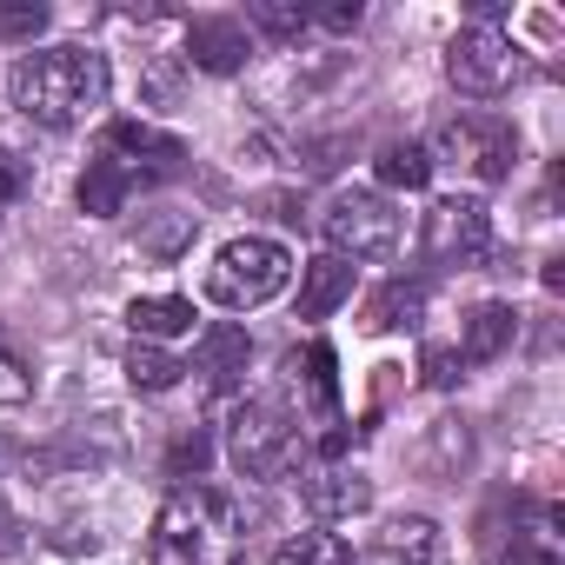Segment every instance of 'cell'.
Returning <instances> with one entry per match:
<instances>
[{
	"instance_id": "1",
	"label": "cell",
	"mask_w": 565,
	"mask_h": 565,
	"mask_svg": "<svg viewBox=\"0 0 565 565\" xmlns=\"http://www.w3.org/2000/svg\"><path fill=\"white\" fill-rule=\"evenodd\" d=\"M8 94H14V107H21L34 127L67 134V127H81V120H94V114L107 107V94H114V67H107V54L67 41V47L21 54L14 74H8Z\"/></svg>"
},
{
	"instance_id": "2",
	"label": "cell",
	"mask_w": 565,
	"mask_h": 565,
	"mask_svg": "<svg viewBox=\"0 0 565 565\" xmlns=\"http://www.w3.org/2000/svg\"><path fill=\"white\" fill-rule=\"evenodd\" d=\"M160 558L167 565H246V519L213 486H173L160 505Z\"/></svg>"
},
{
	"instance_id": "3",
	"label": "cell",
	"mask_w": 565,
	"mask_h": 565,
	"mask_svg": "<svg viewBox=\"0 0 565 565\" xmlns=\"http://www.w3.org/2000/svg\"><path fill=\"white\" fill-rule=\"evenodd\" d=\"M287 279H294V253L279 246V239L246 233V239H226L213 253V266H206V300L226 307V313H253L273 294H287Z\"/></svg>"
},
{
	"instance_id": "4",
	"label": "cell",
	"mask_w": 565,
	"mask_h": 565,
	"mask_svg": "<svg viewBox=\"0 0 565 565\" xmlns=\"http://www.w3.org/2000/svg\"><path fill=\"white\" fill-rule=\"evenodd\" d=\"M226 452L246 479H294L300 459H307V439L294 433V419L266 406V399H246L233 406V426H226Z\"/></svg>"
},
{
	"instance_id": "5",
	"label": "cell",
	"mask_w": 565,
	"mask_h": 565,
	"mask_svg": "<svg viewBox=\"0 0 565 565\" xmlns=\"http://www.w3.org/2000/svg\"><path fill=\"white\" fill-rule=\"evenodd\" d=\"M320 233H327V246H333V259H386L393 246H399V213H393V200L386 193H340L327 213H320Z\"/></svg>"
},
{
	"instance_id": "6",
	"label": "cell",
	"mask_w": 565,
	"mask_h": 565,
	"mask_svg": "<svg viewBox=\"0 0 565 565\" xmlns=\"http://www.w3.org/2000/svg\"><path fill=\"white\" fill-rule=\"evenodd\" d=\"M446 81L466 100H492V94H505L519 81V47L499 28H459L452 47H446Z\"/></svg>"
},
{
	"instance_id": "7",
	"label": "cell",
	"mask_w": 565,
	"mask_h": 565,
	"mask_svg": "<svg viewBox=\"0 0 565 565\" xmlns=\"http://www.w3.org/2000/svg\"><path fill=\"white\" fill-rule=\"evenodd\" d=\"M439 153H446L452 167H466L479 186H499V180H512L519 134H512V120H492V114H459V120H446V127H439Z\"/></svg>"
},
{
	"instance_id": "8",
	"label": "cell",
	"mask_w": 565,
	"mask_h": 565,
	"mask_svg": "<svg viewBox=\"0 0 565 565\" xmlns=\"http://www.w3.org/2000/svg\"><path fill=\"white\" fill-rule=\"evenodd\" d=\"M419 246H426L433 266H452V273L486 266V259H492V213H486V200H459V193L439 200V206L426 213Z\"/></svg>"
},
{
	"instance_id": "9",
	"label": "cell",
	"mask_w": 565,
	"mask_h": 565,
	"mask_svg": "<svg viewBox=\"0 0 565 565\" xmlns=\"http://www.w3.org/2000/svg\"><path fill=\"white\" fill-rule=\"evenodd\" d=\"M100 153L120 160L140 186H147V180H173V173L186 167V140H173V134H160V127H147V120H114V127L100 134Z\"/></svg>"
},
{
	"instance_id": "10",
	"label": "cell",
	"mask_w": 565,
	"mask_h": 565,
	"mask_svg": "<svg viewBox=\"0 0 565 565\" xmlns=\"http://www.w3.org/2000/svg\"><path fill=\"white\" fill-rule=\"evenodd\" d=\"M246 366H253V340H246V327L213 320V327L200 333V347H193V366H186V373H200V386H206L213 399H226V393H239V386H246Z\"/></svg>"
},
{
	"instance_id": "11",
	"label": "cell",
	"mask_w": 565,
	"mask_h": 565,
	"mask_svg": "<svg viewBox=\"0 0 565 565\" xmlns=\"http://www.w3.org/2000/svg\"><path fill=\"white\" fill-rule=\"evenodd\" d=\"M186 61L200 67V74H239L246 61H253V34H246V21H233V14H200L193 28H186Z\"/></svg>"
},
{
	"instance_id": "12",
	"label": "cell",
	"mask_w": 565,
	"mask_h": 565,
	"mask_svg": "<svg viewBox=\"0 0 565 565\" xmlns=\"http://www.w3.org/2000/svg\"><path fill=\"white\" fill-rule=\"evenodd\" d=\"M366 505H373V479H366V472H353V466H320V472H307V512H313L320 525L360 519Z\"/></svg>"
},
{
	"instance_id": "13",
	"label": "cell",
	"mask_w": 565,
	"mask_h": 565,
	"mask_svg": "<svg viewBox=\"0 0 565 565\" xmlns=\"http://www.w3.org/2000/svg\"><path fill=\"white\" fill-rule=\"evenodd\" d=\"M360 320H366V333L419 327V320H426V287H419V279H386V287H373V294H366Z\"/></svg>"
},
{
	"instance_id": "14",
	"label": "cell",
	"mask_w": 565,
	"mask_h": 565,
	"mask_svg": "<svg viewBox=\"0 0 565 565\" xmlns=\"http://www.w3.org/2000/svg\"><path fill=\"white\" fill-rule=\"evenodd\" d=\"M512 333H519V313H512V307H499V300H486V307H472V313H466L459 360H466V366H486V360H499V353L512 347Z\"/></svg>"
},
{
	"instance_id": "15",
	"label": "cell",
	"mask_w": 565,
	"mask_h": 565,
	"mask_svg": "<svg viewBox=\"0 0 565 565\" xmlns=\"http://www.w3.org/2000/svg\"><path fill=\"white\" fill-rule=\"evenodd\" d=\"M353 300V266L347 259H313L307 273H300V320H327L333 307H347Z\"/></svg>"
},
{
	"instance_id": "16",
	"label": "cell",
	"mask_w": 565,
	"mask_h": 565,
	"mask_svg": "<svg viewBox=\"0 0 565 565\" xmlns=\"http://www.w3.org/2000/svg\"><path fill=\"white\" fill-rule=\"evenodd\" d=\"M134 186H140V180H134L120 160H107V153H100V160H87V173H81V213L114 220V213L134 200Z\"/></svg>"
},
{
	"instance_id": "17",
	"label": "cell",
	"mask_w": 565,
	"mask_h": 565,
	"mask_svg": "<svg viewBox=\"0 0 565 565\" xmlns=\"http://www.w3.org/2000/svg\"><path fill=\"white\" fill-rule=\"evenodd\" d=\"M127 327H134V340H180V333H193V300H180V294H160V300H134L127 307Z\"/></svg>"
},
{
	"instance_id": "18",
	"label": "cell",
	"mask_w": 565,
	"mask_h": 565,
	"mask_svg": "<svg viewBox=\"0 0 565 565\" xmlns=\"http://www.w3.org/2000/svg\"><path fill=\"white\" fill-rule=\"evenodd\" d=\"M433 552H439L433 519H393L373 545V565H433Z\"/></svg>"
},
{
	"instance_id": "19",
	"label": "cell",
	"mask_w": 565,
	"mask_h": 565,
	"mask_svg": "<svg viewBox=\"0 0 565 565\" xmlns=\"http://www.w3.org/2000/svg\"><path fill=\"white\" fill-rule=\"evenodd\" d=\"M373 167H380V186H393V193H419L433 180V153L419 140H386Z\"/></svg>"
},
{
	"instance_id": "20",
	"label": "cell",
	"mask_w": 565,
	"mask_h": 565,
	"mask_svg": "<svg viewBox=\"0 0 565 565\" xmlns=\"http://www.w3.org/2000/svg\"><path fill=\"white\" fill-rule=\"evenodd\" d=\"M180 360L167 353V347H153V340H134V353H127V380H134V393H167V386H180Z\"/></svg>"
},
{
	"instance_id": "21",
	"label": "cell",
	"mask_w": 565,
	"mask_h": 565,
	"mask_svg": "<svg viewBox=\"0 0 565 565\" xmlns=\"http://www.w3.org/2000/svg\"><path fill=\"white\" fill-rule=\"evenodd\" d=\"M273 565H353V552L333 532H294L287 545L273 552Z\"/></svg>"
},
{
	"instance_id": "22",
	"label": "cell",
	"mask_w": 565,
	"mask_h": 565,
	"mask_svg": "<svg viewBox=\"0 0 565 565\" xmlns=\"http://www.w3.org/2000/svg\"><path fill=\"white\" fill-rule=\"evenodd\" d=\"M246 21H253L266 41H300V34L313 28L300 0H253V8H246Z\"/></svg>"
},
{
	"instance_id": "23",
	"label": "cell",
	"mask_w": 565,
	"mask_h": 565,
	"mask_svg": "<svg viewBox=\"0 0 565 565\" xmlns=\"http://www.w3.org/2000/svg\"><path fill=\"white\" fill-rule=\"evenodd\" d=\"M193 226H200L193 213H160V220L140 233V253H153V259H173L180 246H193Z\"/></svg>"
},
{
	"instance_id": "24",
	"label": "cell",
	"mask_w": 565,
	"mask_h": 565,
	"mask_svg": "<svg viewBox=\"0 0 565 565\" xmlns=\"http://www.w3.org/2000/svg\"><path fill=\"white\" fill-rule=\"evenodd\" d=\"M47 28V8H41V0H0V41H8V47H34V34Z\"/></svg>"
},
{
	"instance_id": "25",
	"label": "cell",
	"mask_w": 565,
	"mask_h": 565,
	"mask_svg": "<svg viewBox=\"0 0 565 565\" xmlns=\"http://www.w3.org/2000/svg\"><path fill=\"white\" fill-rule=\"evenodd\" d=\"M307 399L320 413L340 406V380H333V347H307Z\"/></svg>"
},
{
	"instance_id": "26",
	"label": "cell",
	"mask_w": 565,
	"mask_h": 565,
	"mask_svg": "<svg viewBox=\"0 0 565 565\" xmlns=\"http://www.w3.org/2000/svg\"><path fill=\"white\" fill-rule=\"evenodd\" d=\"M419 373H426L433 393H452V386L466 380V360H459V347H426V353H419Z\"/></svg>"
},
{
	"instance_id": "27",
	"label": "cell",
	"mask_w": 565,
	"mask_h": 565,
	"mask_svg": "<svg viewBox=\"0 0 565 565\" xmlns=\"http://www.w3.org/2000/svg\"><path fill=\"white\" fill-rule=\"evenodd\" d=\"M206 459H213V439H206V433H180V439H173V452H167V472H173V479H186V472L200 479V472H206Z\"/></svg>"
},
{
	"instance_id": "28",
	"label": "cell",
	"mask_w": 565,
	"mask_h": 565,
	"mask_svg": "<svg viewBox=\"0 0 565 565\" xmlns=\"http://www.w3.org/2000/svg\"><path fill=\"white\" fill-rule=\"evenodd\" d=\"M34 393V373H28V360L8 347V340H0V406H21Z\"/></svg>"
},
{
	"instance_id": "29",
	"label": "cell",
	"mask_w": 565,
	"mask_h": 565,
	"mask_svg": "<svg viewBox=\"0 0 565 565\" xmlns=\"http://www.w3.org/2000/svg\"><path fill=\"white\" fill-rule=\"evenodd\" d=\"M505 565H565V558H558L552 532H519V539H512V552H505Z\"/></svg>"
},
{
	"instance_id": "30",
	"label": "cell",
	"mask_w": 565,
	"mask_h": 565,
	"mask_svg": "<svg viewBox=\"0 0 565 565\" xmlns=\"http://www.w3.org/2000/svg\"><path fill=\"white\" fill-rule=\"evenodd\" d=\"M28 186H34V167H28L21 153H8V147H0V206H14Z\"/></svg>"
},
{
	"instance_id": "31",
	"label": "cell",
	"mask_w": 565,
	"mask_h": 565,
	"mask_svg": "<svg viewBox=\"0 0 565 565\" xmlns=\"http://www.w3.org/2000/svg\"><path fill=\"white\" fill-rule=\"evenodd\" d=\"M307 21H320L327 34H353V28H360V0H353V8H320V14H307Z\"/></svg>"
},
{
	"instance_id": "32",
	"label": "cell",
	"mask_w": 565,
	"mask_h": 565,
	"mask_svg": "<svg viewBox=\"0 0 565 565\" xmlns=\"http://www.w3.org/2000/svg\"><path fill=\"white\" fill-rule=\"evenodd\" d=\"M28 539H21V519L14 512H0V552H21Z\"/></svg>"
},
{
	"instance_id": "33",
	"label": "cell",
	"mask_w": 565,
	"mask_h": 565,
	"mask_svg": "<svg viewBox=\"0 0 565 565\" xmlns=\"http://www.w3.org/2000/svg\"><path fill=\"white\" fill-rule=\"evenodd\" d=\"M0 466H8V439H0Z\"/></svg>"
}]
</instances>
